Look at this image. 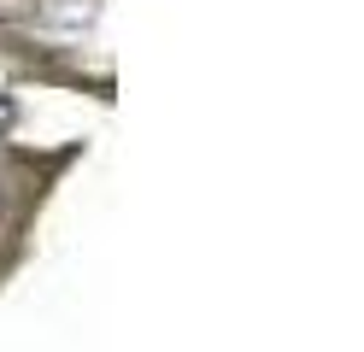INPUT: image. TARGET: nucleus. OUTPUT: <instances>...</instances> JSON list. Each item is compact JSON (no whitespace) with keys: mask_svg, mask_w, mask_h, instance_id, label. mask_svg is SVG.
Masks as SVG:
<instances>
[{"mask_svg":"<svg viewBox=\"0 0 364 352\" xmlns=\"http://www.w3.org/2000/svg\"><path fill=\"white\" fill-rule=\"evenodd\" d=\"M6 117H12V100H6V94H0V124H6Z\"/></svg>","mask_w":364,"mask_h":352,"instance_id":"f257e3e1","label":"nucleus"},{"mask_svg":"<svg viewBox=\"0 0 364 352\" xmlns=\"http://www.w3.org/2000/svg\"><path fill=\"white\" fill-rule=\"evenodd\" d=\"M0 206H6V194H0Z\"/></svg>","mask_w":364,"mask_h":352,"instance_id":"f03ea898","label":"nucleus"}]
</instances>
